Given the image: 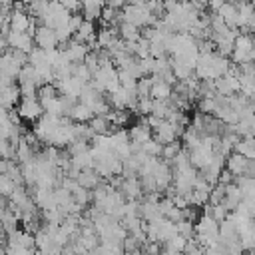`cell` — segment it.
<instances>
[{"label":"cell","mask_w":255,"mask_h":255,"mask_svg":"<svg viewBox=\"0 0 255 255\" xmlns=\"http://www.w3.org/2000/svg\"><path fill=\"white\" fill-rule=\"evenodd\" d=\"M118 34H120L122 40L129 42V40H137V38L141 36V28L135 26V24H131V22H120V26H118Z\"/></svg>","instance_id":"17"},{"label":"cell","mask_w":255,"mask_h":255,"mask_svg":"<svg viewBox=\"0 0 255 255\" xmlns=\"http://www.w3.org/2000/svg\"><path fill=\"white\" fill-rule=\"evenodd\" d=\"M247 163H249V157H245L243 153H237V151H231L225 157V167L233 175H243L245 169H247Z\"/></svg>","instance_id":"9"},{"label":"cell","mask_w":255,"mask_h":255,"mask_svg":"<svg viewBox=\"0 0 255 255\" xmlns=\"http://www.w3.org/2000/svg\"><path fill=\"white\" fill-rule=\"evenodd\" d=\"M62 4H64V8L66 10H70V12H80L82 10V4H80V0H60Z\"/></svg>","instance_id":"25"},{"label":"cell","mask_w":255,"mask_h":255,"mask_svg":"<svg viewBox=\"0 0 255 255\" xmlns=\"http://www.w3.org/2000/svg\"><path fill=\"white\" fill-rule=\"evenodd\" d=\"M153 137L159 141V143H169L173 139H177V131H175V126L167 120H161L157 128H153Z\"/></svg>","instance_id":"10"},{"label":"cell","mask_w":255,"mask_h":255,"mask_svg":"<svg viewBox=\"0 0 255 255\" xmlns=\"http://www.w3.org/2000/svg\"><path fill=\"white\" fill-rule=\"evenodd\" d=\"M161 147H163V143H159L153 135H151L147 141H143V143H141V151H143V153H147V155H155V157H159V155H161Z\"/></svg>","instance_id":"21"},{"label":"cell","mask_w":255,"mask_h":255,"mask_svg":"<svg viewBox=\"0 0 255 255\" xmlns=\"http://www.w3.org/2000/svg\"><path fill=\"white\" fill-rule=\"evenodd\" d=\"M64 54H66V58L72 62V64H76V62H84V58H86V54L90 52V48H88V44H82V42H78V40H68L66 44H64Z\"/></svg>","instance_id":"5"},{"label":"cell","mask_w":255,"mask_h":255,"mask_svg":"<svg viewBox=\"0 0 255 255\" xmlns=\"http://www.w3.org/2000/svg\"><path fill=\"white\" fill-rule=\"evenodd\" d=\"M128 135H129V141H135V143H143V141H147L151 135H153V129L145 124V122H141V124H135V126H131L129 128V131H128Z\"/></svg>","instance_id":"13"},{"label":"cell","mask_w":255,"mask_h":255,"mask_svg":"<svg viewBox=\"0 0 255 255\" xmlns=\"http://www.w3.org/2000/svg\"><path fill=\"white\" fill-rule=\"evenodd\" d=\"M20 98H22L20 86H16V84H10V86H6V88L0 90V106L6 108V110L16 108L18 102H20Z\"/></svg>","instance_id":"8"},{"label":"cell","mask_w":255,"mask_h":255,"mask_svg":"<svg viewBox=\"0 0 255 255\" xmlns=\"http://www.w3.org/2000/svg\"><path fill=\"white\" fill-rule=\"evenodd\" d=\"M16 185H18V183H16L12 177H8L4 171L0 173V195H2V197H8V195L14 191Z\"/></svg>","instance_id":"24"},{"label":"cell","mask_w":255,"mask_h":255,"mask_svg":"<svg viewBox=\"0 0 255 255\" xmlns=\"http://www.w3.org/2000/svg\"><path fill=\"white\" fill-rule=\"evenodd\" d=\"M6 42H8V48L22 50V52H26V54L34 48V36H32L30 32L8 30V32H6Z\"/></svg>","instance_id":"3"},{"label":"cell","mask_w":255,"mask_h":255,"mask_svg":"<svg viewBox=\"0 0 255 255\" xmlns=\"http://www.w3.org/2000/svg\"><path fill=\"white\" fill-rule=\"evenodd\" d=\"M18 116L20 120L24 122H36L42 114H44V108L38 100V96H22L20 102H18Z\"/></svg>","instance_id":"1"},{"label":"cell","mask_w":255,"mask_h":255,"mask_svg":"<svg viewBox=\"0 0 255 255\" xmlns=\"http://www.w3.org/2000/svg\"><path fill=\"white\" fill-rule=\"evenodd\" d=\"M153 76H155V80H153V84H151V88H149V96H151L153 100H169V96H171V92H173V86L167 84L165 80H161L157 74H153Z\"/></svg>","instance_id":"11"},{"label":"cell","mask_w":255,"mask_h":255,"mask_svg":"<svg viewBox=\"0 0 255 255\" xmlns=\"http://www.w3.org/2000/svg\"><path fill=\"white\" fill-rule=\"evenodd\" d=\"M185 243H187V239H185L183 235L175 233V235H171L167 241L161 243V251H165V253H181V251L185 249Z\"/></svg>","instance_id":"16"},{"label":"cell","mask_w":255,"mask_h":255,"mask_svg":"<svg viewBox=\"0 0 255 255\" xmlns=\"http://www.w3.org/2000/svg\"><path fill=\"white\" fill-rule=\"evenodd\" d=\"M217 14L223 18V22H225L229 28H237V4L225 0V2L219 6Z\"/></svg>","instance_id":"15"},{"label":"cell","mask_w":255,"mask_h":255,"mask_svg":"<svg viewBox=\"0 0 255 255\" xmlns=\"http://www.w3.org/2000/svg\"><path fill=\"white\" fill-rule=\"evenodd\" d=\"M249 2H251V6H253V8H255V0H249Z\"/></svg>","instance_id":"27"},{"label":"cell","mask_w":255,"mask_h":255,"mask_svg":"<svg viewBox=\"0 0 255 255\" xmlns=\"http://www.w3.org/2000/svg\"><path fill=\"white\" fill-rule=\"evenodd\" d=\"M34 44L38 48H44V50H50V48H58V38H56V32L54 28L46 26V24H40L34 28Z\"/></svg>","instance_id":"4"},{"label":"cell","mask_w":255,"mask_h":255,"mask_svg":"<svg viewBox=\"0 0 255 255\" xmlns=\"http://www.w3.org/2000/svg\"><path fill=\"white\" fill-rule=\"evenodd\" d=\"M70 163H72L74 167H78V169L94 167V155H92V151H90V149H86V151L74 153V155L70 157Z\"/></svg>","instance_id":"18"},{"label":"cell","mask_w":255,"mask_h":255,"mask_svg":"<svg viewBox=\"0 0 255 255\" xmlns=\"http://www.w3.org/2000/svg\"><path fill=\"white\" fill-rule=\"evenodd\" d=\"M76 181L82 185V187H88V189H94L102 179H100V173L96 171V167H84L80 169Z\"/></svg>","instance_id":"14"},{"label":"cell","mask_w":255,"mask_h":255,"mask_svg":"<svg viewBox=\"0 0 255 255\" xmlns=\"http://www.w3.org/2000/svg\"><path fill=\"white\" fill-rule=\"evenodd\" d=\"M90 128L94 129V133H110L114 129L110 120H108V116H98V114L90 120Z\"/></svg>","instance_id":"19"},{"label":"cell","mask_w":255,"mask_h":255,"mask_svg":"<svg viewBox=\"0 0 255 255\" xmlns=\"http://www.w3.org/2000/svg\"><path fill=\"white\" fill-rule=\"evenodd\" d=\"M72 122H80V124H88L92 118H94V112L84 104V102H76L70 110H68V114H66Z\"/></svg>","instance_id":"12"},{"label":"cell","mask_w":255,"mask_h":255,"mask_svg":"<svg viewBox=\"0 0 255 255\" xmlns=\"http://www.w3.org/2000/svg\"><path fill=\"white\" fill-rule=\"evenodd\" d=\"M8 24H10V30H18V32H30L34 34V28H36V18H30L24 10H12L8 14Z\"/></svg>","instance_id":"2"},{"label":"cell","mask_w":255,"mask_h":255,"mask_svg":"<svg viewBox=\"0 0 255 255\" xmlns=\"http://www.w3.org/2000/svg\"><path fill=\"white\" fill-rule=\"evenodd\" d=\"M72 76H76L80 82H84V84H88L90 80H92V72L88 70V66L84 64V62H76V64H72Z\"/></svg>","instance_id":"20"},{"label":"cell","mask_w":255,"mask_h":255,"mask_svg":"<svg viewBox=\"0 0 255 255\" xmlns=\"http://www.w3.org/2000/svg\"><path fill=\"white\" fill-rule=\"evenodd\" d=\"M72 38L78 40V42H82V44H88V48H92L94 42H96V26H94V20H86V18H84V22H82L80 28L74 32Z\"/></svg>","instance_id":"7"},{"label":"cell","mask_w":255,"mask_h":255,"mask_svg":"<svg viewBox=\"0 0 255 255\" xmlns=\"http://www.w3.org/2000/svg\"><path fill=\"white\" fill-rule=\"evenodd\" d=\"M120 189H122V193L126 195V199H141V197H143L141 181H139V177H135V175L124 177Z\"/></svg>","instance_id":"6"},{"label":"cell","mask_w":255,"mask_h":255,"mask_svg":"<svg viewBox=\"0 0 255 255\" xmlns=\"http://www.w3.org/2000/svg\"><path fill=\"white\" fill-rule=\"evenodd\" d=\"M128 2H129V0H108V6H112V8H118V10H120V8H124Z\"/></svg>","instance_id":"26"},{"label":"cell","mask_w":255,"mask_h":255,"mask_svg":"<svg viewBox=\"0 0 255 255\" xmlns=\"http://www.w3.org/2000/svg\"><path fill=\"white\" fill-rule=\"evenodd\" d=\"M175 227H177V233L183 235L185 239H191V237L195 235L193 221H189V219H179V221H175Z\"/></svg>","instance_id":"22"},{"label":"cell","mask_w":255,"mask_h":255,"mask_svg":"<svg viewBox=\"0 0 255 255\" xmlns=\"http://www.w3.org/2000/svg\"><path fill=\"white\" fill-rule=\"evenodd\" d=\"M179 149H181V143H179L177 139H173V141H169V143H163V147H161V155H159V157H163L165 161H171L173 155H175Z\"/></svg>","instance_id":"23"}]
</instances>
